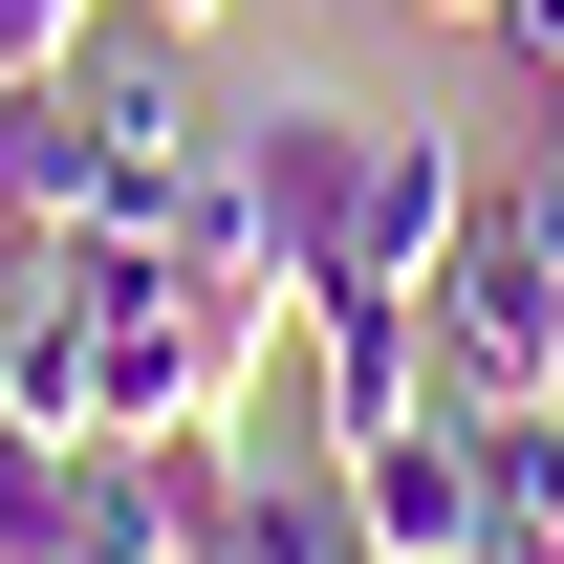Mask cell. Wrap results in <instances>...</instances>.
Returning <instances> with one entry per match:
<instances>
[{"mask_svg": "<svg viewBox=\"0 0 564 564\" xmlns=\"http://www.w3.org/2000/svg\"><path fill=\"white\" fill-rule=\"evenodd\" d=\"M499 217H521V239L564 261V152H521V174H499Z\"/></svg>", "mask_w": 564, "mask_h": 564, "instance_id": "9", "label": "cell"}, {"mask_svg": "<svg viewBox=\"0 0 564 564\" xmlns=\"http://www.w3.org/2000/svg\"><path fill=\"white\" fill-rule=\"evenodd\" d=\"M87 22H109V0H0V87H44V66L87 44Z\"/></svg>", "mask_w": 564, "mask_h": 564, "instance_id": "8", "label": "cell"}, {"mask_svg": "<svg viewBox=\"0 0 564 564\" xmlns=\"http://www.w3.org/2000/svg\"><path fill=\"white\" fill-rule=\"evenodd\" d=\"M66 478H87V434H22V413H0V564H66Z\"/></svg>", "mask_w": 564, "mask_h": 564, "instance_id": "6", "label": "cell"}, {"mask_svg": "<svg viewBox=\"0 0 564 564\" xmlns=\"http://www.w3.org/2000/svg\"><path fill=\"white\" fill-rule=\"evenodd\" d=\"M543 152H564V66H543Z\"/></svg>", "mask_w": 564, "mask_h": 564, "instance_id": "13", "label": "cell"}, {"mask_svg": "<svg viewBox=\"0 0 564 564\" xmlns=\"http://www.w3.org/2000/svg\"><path fill=\"white\" fill-rule=\"evenodd\" d=\"M499 44H521V66H564V0H499Z\"/></svg>", "mask_w": 564, "mask_h": 564, "instance_id": "10", "label": "cell"}, {"mask_svg": "<svg viewBox=\"0 0 564 564\" xmlns=\"http://www.w3.org/2000/svg\"><path fill=\"white\" fill-rule=\"evenodd\" d=\"M478 434H499V521L564 543V413H478Z\"/></svg>", "mask_w": 564, "mask_h": 564, "instance_id": "7", "label": "cell"}, {"mask_svg": "<svg viewBox=\"0 0 564 564\" xmlns=\"http://www.w3.org/2000/svg\"><path fill=\"white\" fill-rule=\"evenodd\" d=\"M326 499H348L369 564H456L499 521V434L478 413H413V434H369V456H326Z\"/></svg>", "mask_w": 564, "mask_h": 564, "instance_id": "3", "label": "cell"}, {"mask_svg": "<svg viewBox=\"0 0 564 564\" xmlns=\"http://www.w3.org/2000/svg\"><path fill=\"white\" fill-rule=\"evenodd\" d=\"M478 131H369V282H434L456 239H478Z\"/></svg>", "mask_w": 564, "mask_h": 564, "instance_id": "5", "label": "cell"}, {"mask_svg": "<svg viewBox=\"0 0 564 564\" xmlns=\"http://www.w3.org/2000/svg\"><path fill=\"white\" fill-rule=\"evenodd\" d=\"M413 304H434V391H456V413H564V261L499 196H478V239H456Z\"/></svg>", "mask_w": 564, "mask_h": 564, "instance_id": "2", "label": "cell"}, {"mask_svg": "<svg viewBox=\"0 0 564 564\" xmlns=\"http://www.w3.org/2000/svg\"><path fill=\"white\" fill-rule=\"evenodd\" d=\"M413 22H499V0H413Z\"/></svg>", "mask_w": 564, "mask_h": 564, "instance_id": "12", "label": "cell"}, {"mask_svg": "<svg viewBox=\"0 0 564 564\" xmlns=\"http://www.w3.org/2000/svg\"><path fill=\"white\" fill-rule=\"evenodd\" d=\"M304 391H326V456L456 413V391H434V304H413V282H326V304H304Z\"/></svg>", "mask_w": 564, "mask_h": 564, "instance_id": "4", "label": "cell"}, {"mask_svg": "<svg viewBox=\"0 0 564 564\" xmlns=\"http://www.w3.org/2000/svg\"><path fill=\"white\" fill-rule=\"evenodd\" d=\"M369 131H391V109H348V87H282V109H239V196H261L282 304L369 282Z\"/></svg>", "mask_w": 564, "mask_h": 564, "instance_id": "1", "label": "cell"}, {"mask_svg": "<svg viewBox=\"0 0 564 564\" xmlns=\"http://www.w3.org/2000/svg\"><path fill=\"white\" fill-rule=\"evenodd\" d=\"M131 22H174V44H217V22H239V0H131Z\"/></svg>", "mask_w": 564, "mask_h": 564, "instance_id": "11", "label": "cell"}]
</instances>
